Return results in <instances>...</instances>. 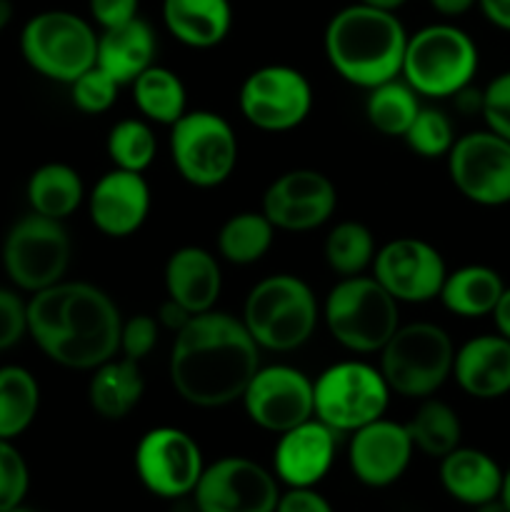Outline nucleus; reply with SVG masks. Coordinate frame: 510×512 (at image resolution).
I'll use <instances>...</instances> for the list:
<instances>
[{"label":"nucleus","mask_w":510,"mask_h":512,"mask_svg":"<svg viewBox=\"0 0 510 512\" xmlns=\"http://www.w3.org/2000/svg\"><path fill=\"white\" fill-rule=\"evenodd\" d=\"M428 3L435 13L445 15V18H458V15H465L470 8H475L478 0H428Z\"/></svg>","instance_id":"nucleus-48"},{"label":"nucleus","mask_w":510,"mask_h":512,"mask_svg":"<svg viewBox=\"0 0 510 512\" xmlns=\"http://www.w3.org/2000/svg\"><path fill=\"white\" fill-rule=\"evenodd\" d=\"M88 213L95 228L108 238L138 233L150 213L148 180L143 173L113 168L90 190Z\"/></svg>","instance_id":"nucleus-20"},{"label":"nucleus","mask_w":510,"mask_h":512,"mask_svg":"<svg viewBox=\"0 0 510 512\" xmlns=\"http://www.w3.org/2000/svg\"><path fill=\"white\" fill-rule=\"evenodd\" d=\"M440 483L450 498L475 508L500 498L503 470L483 450L455 448L453 453L440 458Z\"/></svg>","instance_id":"nucleus-26"},{"label":"nucleus","mask_w":510,"mask_h":512,"mask_svg":"<svg viewBox=\"0 0 510 512\" xmlns=\"http://www.w3.org/2000/svg\"><path fill=\"white\" fill-rule=\"evenodd\" d=\"M408 33L390 10L355 3L338 10L325 28L323 48L330 68L358 88L398 78Z\"/></svg>","instance_id":"nucleus-3"},{"label":"nucleus","mask_w":510,"mask_h":512,"mask_svg":"<svg viewBox=\"0 0 510 512\" xmlns=\"http://www.w3.org/2000/svg\"><path fill=\"white\" fill-rule=\"evenodd\" d=\"M358 3L370 5V8H380V10H390V13H395V10L403 8L408 0H358Z\"/></svg>","instance_id":"nucleus-49"},{"label":"nucleus","mask_w":510,"mask_h":512,"mask_svg":"<svg viewBox=\"0 0 510 512\" xmlns=\"http://www.w3.org/2000/svg\"><path fill=\"white\" fill-rule=\"evenodd\" d=\"M20 53L35 73L70 85L95 65L98 35L80 15L68 10H45L23 25Z\"/></svg>","instance_id":"nucleus-8"},{"label":"nucleus","mask_w":510,"mask_h":512,"mask_svg":"<svg viewBox=\"0 0 510 512\" xmlns=\"http://www.w3.org/2000/svg\"><path fill=\"white\" fill-rule=\"evenodd\" d=\"M145 393L140 363L130 358H110L93 370L88 385L90 408L105 420H123L138 408Z\"/></svg>","instance_id":"nucleus-27"},{"label":"nucleus","mask_w":510,"mask_h":512,"mask_svg":"<svg viewBox=\"0 0 510 512\" xmlns=\"http://www.w3.org/2000/svg\"><path fill=\"white\" fill-rule=\"evenodd\" d=\"M315 418L335 433H355L383 418L390 403V388L383 373L363 360H343L325 368L313 380Z\"/></svg>","instance_id":"nucleus-9"},{"label":"nucleus","mask_w":510,"mask_h":512,"mask_svg":"<svg viewBox=\"0 0 510 512\" xmlns=\"http://www.w3.org/2000/svg\"><path fill=\"white\" fill-rule=\"evenodd\" d=\"M73 243L63 220L45 218L30 210L15 220L3 240V268L10 283L25 293H38L60 283L70 268Z\"/></svg>","instance_id":"nucleus-11"},{"label":"nucleus","mask_w":510,"mask_h":512,"mask_svg":"<svg viewBox=\"0 0 510 512\" xmlns=\"http://www.w3.org/2000/svg\"><path fill=\"white\" fill-rule=\"evenodd\" d=\"M455 190L483 208L510 203V140L493 130H473L455 138L445 155Z\"/></svg>","instance_id":"nucleus-13"},{"label":"nucleus","mask_w":510,"mask_h":512,"mask_svg":"<svg viewBox=\"0 0 510 512\" xmlns=\"http://www.w3.org/2000/svg\"><path fill=\"white\" fill-rule=\"evenodd\" d=\"M223 290V275L213 253L198 245L178 248L165 263V293L190 315L215 308Z\"/></svg>","instance_id":"nucleus-23"},{"label":"nucleus","mask_w":510,"mask_h":512,"mask_svg":"<svg viewBox=\"0 0 510 512\" xmlns=\"http://www.w3.org/2000/svg\"><path fill=\"white\" fill-rule=\"evenodd\" d=\"M108 158L118 170H130V173H145L153 165L155 153H158V140H155L153 128L145 120L125 118L115 123L108 133Z\"/></svg>","instance_id":"nucleus-36"},{"label":"nucleus","mask_w":510,"mask_h":512,"mask_svg":"<svg viewBox=\"0 0 510 512\" xmlns=\"http://www.w3.org/2000/svg\"><path fill=\"white\" fill-rule=\"evenodd\" d=\"M413 450L405 423L378 418L355 430L348 445V463L363 485L388 488L408 470Z\"/></svg>","instance_id":"nucleus-19"},{"label":"nucleus","mask_w":510,"mask_h":512,"mask_svg":"<svg viewBox=\"0 0 510 512\" xmlns=\"http://www.w3.org/2000/svg\"><path fill=\"white\" fill-rule=\"evenodd\" d=\"M493 323H495V330H498V335H503L505 340H510V288L505 285V290L500 293L498 303H495L493 308Z\"/></svg>","instance_id":"nucleus-47"},{"label":"nucleus","mask_w":510,"mask_h":512,"mask_svg":"<svg viewBox=\"0 0 510 512\" xmlns=\"http://www.w3.org/2000/svg\"><path fill=\"white\" fill-rule=\"evenodd\" d=\"M5 512H35V510L25 508V505H23V503H20V505H15V508H10V510H5Z\"/></svg>","instance_id":"nucleus-53"},{"label":"nucleus","mask_w":510,"mask_h":512,"mask_svg":"<svg viewBox=\"0 0 510 512\" xmlns=\"http://www.w3.org/2000/svg\"><path fill=\"white\" fill-rule=\"evenodd\" d=\"M193 318V315L188 313V310L183 308V305H178L175 300H165L163 305H160V315H158V323L165 325L168 330H173V333H178V330H183L185 325H188V320Z\"/></svg>","instance_id":"nucleus-46"},{"label":"nucleus","mask_w":510,"mask_h":512,"mask_svg":"<svg viewBox=\"0 0 510 512\" xmlns=\"http://www.w3.org/2000/svg\"><path fill=\"white\" fill-rule=\"evenodd\" d=\"M455 345L435 323L400 325L380 350V373L390 393L403 398H433L453 375Z\"/></svg>","instance_id":"nucleus-7"},{"label":"nucleus","mask_w":510,"mask_h":512,"mask_svg":"<svg viewBox=\"0 0 510 512\" xmlns=\"http://www.w3.org/2000/svg\"><path fill=\"white\" fill-rule=\"evenodd\" d=\"M478 65V45L465 30L435 23L408 35L400 75L418 95L440 100L470 88Z\"/></svg>","instance_id":"nucleus-5"},{"label":"nucleus","mask_w":510,"mask_h":512,"mask_svg":"<svg viewBox=\"0 0 510 512\" xmlns=\"http://www.w3.org/2000/svg\"><path fill=\"white\" fill-rule=\"evenodd\" d=\"M28 485L30 473L25 458L10 440L0 438V512L23 503Z\"/></svg>","instance_id":"nucleus-39"},{"label":"nucleus","mask_w":510,"mask_h":512,"mask_svg":"<svg viewBox=\"0 0 510 512\" xmlns=\"http://www.w3.org/2000/svg\"><path fill=\"white\" fill-rule=\"evenodd\" d=\"M333 428L318 418H310L295 428L280 433L273 453V468L278 480L288 488H313L328 475L335 458Z\"/></svg>","instance_id":"nucleus-21"},{"label":"nucleus","mask_w":510,"mask_h":512,"mask_svg":"<svg viewBox=\"0 0 510 512\" xmlns=\"http://www.w3.org/2000/svg\"><path fill=\"white\" fill-rule=\"evenodd\" d=\"M28 300L15 290L0 288V350H10L28 333Z\"/></svg>","instance_id":"nucleus-42"},{"label":"nucleus","mask_w":510,"mask_h":512,"mask_svg":"<svg viewBox=\"0 0 510 512\" xmlns=\"http://www.w3.org/2000/svg\"><path fill=\"white\" fill-rule=\"evenodd\" d=\"M338 208V190L320 170H288L268 185L263 195V215L275 230L308 233L320 228Z\"/></svg>","instance_id":"nucleus-17"},{"label":"nucleus","mask_w":510,"mask_h":512,"mask_svg":"<svg viewBox=\"0 0 510 512\" xmlns=\"http://www.w3.org/2000/svg\"><path fill=\"white\" fill-rule=\"evenodd\" d=\"M198 512H275L278 480L248 458H220L203 470L193 490Z\"/></svg>","instance_id":"nucleus-14"},{"label":"nucleus","mask_w":510,"mask_h":512,"mask_svg":"<svg viewBox=\"0 0 510 512\" xmlns=\"http://www.w3.org/2000/svg\"><path fill=\"white\" fill-rule=\"evenodd\" d=\"M500 500L505 503V508L510 512V468L503 473V488H500Z\"/></svg>","instance_id":"nucleus-52"},{"label":"nucleus","mask_w":510,"mask_h":512,"mask_svg":"<svg viewBox=\"0 0 510 512\" xmlns=\"http://www.w3.org/2000/svg\"><path fill=\"white\" fill-rule=\"evenodd\" d=\"M120 85L105 73L103 68L93 65L90 70H85L80 78H75L70 83V95H73V105L80 113L88 115H100L105 110H110L118 100Z\"/></svg>","instance_id":"nucleus-38"},{"label":"nucleus","mask_w":510,"mask_h":512,"mask_svg":"<svg viewBox=\"0 0 510 512\" xmlns=\"http://www.w3.org/2000/svg\"><path fill=\"white\" fill-rule=\"evenodd\" d=\"M420 110L418 93L405 80H385L370 88L365 100V118L378 133L390 138H403Z\"/></svg>","instance_id":"nucleus-33"},{"label":"nucleus","mask_w":510,"mask_h":512,"mask_svg":"<svg viewBox=\"0 0 510 512\" xmlns=\"http://www.w3.org/2000/svg\"><path fill=\"white\" fill-rule=\"evenodd\" d=\"M135 470L140 483L158 498H183L195 490L205 463L198 443L185 430L163 425L140 438Z\"/></svg>","instance_id":"nucleus-16"},{"label":"nucleus","mask_w":510,"mask_h":512,"mask_svg":"<svg viewBox=\"0 0 510 512\" xmlns=\"http://www.w3.org/2000/svg\"><path fill=\"white\" fill-rule=\"evenodd\" d=\"M403 140L420 158H445L455 143L453 120L440 108H423L420 105L418 115L413 118L410 128L405 130Z\"/></svg>","instance_id":"nucleus-37"},{"label":"nucleus","mask_w":510,"mask_h":512,"mask_svg":"<svg viewBox=\"0 0 510 512\" xmlns=\"http://www.w3.org/2000/svg\"><path fill=\"white\" fill-rule=\"evenodd\" d=\"M158 333V320L150 318V315H133V318L123 320V330H120V353H123V358L135 360V363L148 358L155 345H158Z\"/></svg>","instance_id":"nucleus-41"},{"label":"nucleus","mask_w":510,"mask_h":512,"mask_svg":"<svg viewBox=\"0 0 510 512\" xmlns=\"http://www.w3.org/2000/svg\"><path fill=\"white\" fill-rule=\"evenodd\" d=\"M10 20H13V3L10 0H0V30L8 28Z\"/></svg>","instance_id":"nucleus-50"},{"label":"nucleus","mask_w":510,"mask_h":512,"mask_svg":"<svg viewBox=\"0 0 510 512\" xmlns=\"http://www.w3.org/2000/svg\"><path fill=\"white\" fill-rule=\"evenodd\" d=\"M28 335L53 363L95 370L120 353L118 305L90 283H60L30 293Z\"/></svg>","instance_id":"nucleus-2"},{"label":"nucleus","mask_w":510,"mask_h":512,"mask_svg":"<svg viewBox=\"0 0 510 512\" xmlns=\"http://www.w3.org/2000/svg\"><path fill=\"white\" fill-rule=\"evenodd\" d=\"M275 512H333V508L313 488H290L288 493L280 495Z\"/></svg>","instance_id":"nucleus-44"},{"label":"nucleus","mask_w":510,"mask_h":512,"mask_svg":"<svg viewBox=\"0 0 510 512\" xmlns=\"http://www.w3.org/2000/svg\"><path fill=\"white\" fill-rule=\"evenodd\" d=\"M163 23L183 45L208 50L228 38L233 5L230 0H163Z\"/></svg>","instance_id":"nucleus-25"},{"label":"nucleus","mask_w":510,"mask_h":512,"mask_svg":"<svg viewBox=\"0 0 510 512\" xmlns=\"http://www.w3.org/2000/svg\"><path fill=\"white\" fill-rule=\"evenodd\" d=\"M325 263L340 278H353L363 275L365 268L373 265L375 258V238L368 225L358 220H343L335 225L325 238Z\"/></svg>","instance_id":"nucleus-35"},{"label":"nucleus","mask_w":510,"mask_h":512,"mask_svg":"<svg viewBox=\"0 0 510 512\" xmlns=\"http://www.w3.org/2000/svg\"><path fill=\"white\" fill-rule=\"evenodd\" d=\"M405 428H408L415 450L438 460L460 448V438H463L458 413L448 403L435 398H425L413 418L405 423Z\"/></svg>","instance_id":"nucleus-32"},{"label":"nucleus","mask_w":510,"mask_h":512,"mask_svg":"<svg viewBox=\"0 0 510 512\" xmlns=\"http://www.w3.org/2000/svg\"><path fill=\"white\" fill-rule=\"evenodd\" d=\"M243 118L265 133H285L303 123L313 110V85L290 65H263L240 85Z\"/></svg>","instance_id":"nucleus-12"},{"label":"nucleus","mask_w":510,"mask_h":512,"mask_svg":"<svg viewBox=\"0 0 510 512\" xmlns=\"http://www.w3.org/2000/svg\"><path fill=\"white\" fill-rule=\"evenodd\" d=\"M480 115L485 120V128L493 130L500 138L510 140V70L495 75L485 85Z\"/></svg>","instance_id":"nucleus-40"},{"label":"nucleus","mask_w":510,"mask_h":512,"mask_svg":"<svg viewBox=\"0 0 510 512\" xmlns=\"http://www.w3.org/2000/svg\"><path fill=\"white\" fill-rule=\"evenodd\" d=\"M323 318L333 340L350 353H380L400 328L398 300L373 278H340L330 288Z\"/></svg>","instance_id":"nucleus-6"},{"label":"nucleus","mask_w":510,"mask_h":512,"mask_svg":"<svg viewBox=\"0 0 510 512\" xmlns=\"http://www.w3.org/2000/svg\"><path fill=\"white\" fill-rule=\"evenodd\" d=\"M448 275L438 248L420 238H395L373 258V278L398 303H428L440 295Z\"/></svg>","instance_id":"nucleus-18"},{"label":"nucleus","mask_w":510,"mask_h":512,"mask_svg":"<svg viewBox=\"0 0 510 512\" xmlns=\"http://www.w3.org/2000/svg\"><path fill=\"white\" fill-rule=\"evenodd\" d=\"M258 368L260 348L243 320L218 310L193 315L175 333L168 363L175 393L195 408L240 400Z\"/></svg>","instance_id":"nucleus-1"},{"label":"nucleus","mask_w":510,"mask_h":512,"mask_svg":"<svg viewBox=\"0 0 510 512\" xmlns=\"http://www.w3.org/2000/svg\"><path fill=\"white\" fill-rule=\"evenodd\" d=\"M133 100L148 123L173 125L188 110L183 80L163 65H150L133 80Z\"/></svg>","instance_id":"nucleus-30"},{"label":"nucleus","mask_w":510,"mask_h":512,"mask_svg":"<svg viewBox=\"0 0 510 512\" xmlns=\"http://www.w3.org/2000/svg\"><path fill=\"white\" fill-rule=\"evenodd\" d=\"M453 378L475 400H498L510 393V340L478 335L455 350Z\"/></svg>","instance_id":"nucleus-22"},{"label":"nucleus","mask_w":510,"mask_h":512,"mask_svg":"<svg viewBox=\"0 0 510 512\" xmlns=\"http://www.w3.org/2000/svg\"><path fill=\"white\" fill-rule=\"evenodd\" d=\"M40 408V385L20 365L0 368V438L13 440L33 425Z\"/></svg>","instance_id":"nucleus-31"},{"label":"nucleus","mask_w":510,"mask_h":512,"mask_svg":"<svg viewBox=\"0 0 510 512\" xmlns=\"http://www.w3.org/2000/svg\"><path fill=\"white\" fill-rule=\"evenodd\" d=\"M503 290L505 283L498 270L488 265H463L445 275L438 298L445 310L458 318L473 320L493 313Z\"/></svg>","instance_id":"nucleus-28"},{"label":"nucleus","mask_w":510,"mask_h":512,"mask_svg":"<svg viewBox=\"0 0 510 512\" xmlns=\"http://www.w3.org/2000/svg\"><path fill=\"white\" fill-rule=\"evenodd\" d=\"M275 228L260 213H238L223 223L218 233V253L233 265H253L270 250Z\"/></svg>","instance_id":"nucleus-34"},{"label":"nucleus","mask_w":510,"mask_h":512,"mask_svg":"<svg viewBox=\"0 0 510 512\" xmlns=\"http://www.w3.org/2000/svg\"><path fill=\"white\" fill-rule=\"evenodd\" d=\"M475 512H508V508H505L503 500L495 498V500H488V503H483V505H475Z\"/></svg>","instance_id":"nucleus-51"},{"label":"nucleus","mask_w":510,"mask_h":512,"mask_svg":"<svg viewBox=\"0 0 510 512\" xmlns=\"http://www.w3.org/2000/svg\"><path fill=\"white\" fill-rule=\"evenodd\" d=\"M478 8L490 25L510 33V0H478Z\"/></svg>","instance_id":"nucleus-45"},{"label":"nucleus","mask_w":510,"mask_h":512,"mask_svg":"<svg viewBox=\"0 0 510 512\" xmlns=\"http://www.w3.org/2000/svg\"><path fill=\"white\" fill-rule=\"evenodd\" d=\"M170 158L185 183L218 188L238 165V138L223 115L213 110H185L170 125Z\"/></svg>","instance_id":"nucleus-10"},{"label":"nucleus","mask_w":510,"mask_h":512,"mask_svg":"<svg viewBox=\"0 0 510 512\" xmlns=\"http://www.w3.org/2000/svg\"><path fill=\"white\" fill-rule=\"evenodd\" d=\"M90 18L103 30L118 28L138 18L140 0H88Z\"/></svg>","instance_id":"nucleus-43"},{"label":"nucleus","mask_w":510,"mask_h":512,"mask_svg":"<svg viewBox=\"0 0 510 512\" xmlns=\"http://www.w3.org/2000/svg\"><path fill=\"white\" fill-rule=\"evenodd\" d=\"M240 400L245 415L275 435L315 418L313 380L293 365H260Z\"/></svg>","instance_id":"nucleus-15"},{"label":"nucleus","mask_w":510,"mask_h":512,"mask_svg":"<svg viewBox=\"0 0 510 512\" xmlns=\"http://www.w3.org/2000/svg\"><path fill=\"white\" fill-rule=\"evenodd\" d=\"M28 205L33 213L53 220H65L80 208L85 198L83 180L65 163H45L28 178Z\"/></svg>","instance_id":"nucleus-29"},{"label":"nucleus","mask_w":510,"mask_h":512,"mask_svg":"<svg viewBox=\"0 0 510 512\" xmlns=\"http://www.w3.org/2000/svg\"><path fill=\"white\" fill-rule=\"evenodd\" d=\"M318 300L305 280L280 273L253 285L243 305V325L260 350L290 353L313 338Z\"/></svg>","instance_id":"nucleus-4"},{"label":"nucleus","mask_w":510,"mask_h":512,"mask_svg":"<svg viewBox=\"0 0 510 512\" xmlns=\"http://www.w3.org/2000/svg\"><path fill=\"white\" fill-rule=\"evenodd\" d=\"M155 50L158 40L153 28L143 18H135L98 35L95 65L103 68L118 85H130L140 73L155 65Z\"/></svg>","instance_id":"nucleus-24"}]
</instances>
